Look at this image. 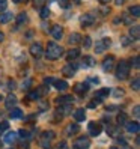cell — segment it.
<instances>
[{"label":"cell","mask_w":140,"mask_h":149,"mask_svg":"<svg viewBox=\"0 0 140 149\" xmlns=\"http://www.w3.org/2000/svg\"><path fill=\"white\" fill-rule=\"evenodd\" d=\"M63 54V48L57 45L56 42H48L47 44V50H45V57L48 60H56Z\"/></svg>","instance_id":"1"},{"label":"cell","mask_w":140,"mask_h":149,"mask_svg":"<svg viewBox=\"0 0 140 149\" xmlns=\"http://www.w3.org/2000/svg\"><path fill=\"white\" fill-rule=\"evenodd\" d=\"M130 71H131V65L128 60H120L119 65L116 66V77L119 80H127L130 75Z\"/></svg>","instance_id":"2"},{"label":"cell","mask_w":140,"mask_h":149,"mask_svg":"<svg viewBox=\"0 0 140 149\" xmlns=\"http://www.w3.org/2000/svg\"><path fill=\"white\" fill-rule=\"evenodd\" d=\"M56 137L54 131H42L39 136V146L42 149H50L51 148V140Z\"/></svg>","instance_id":"3"},{"label":"cell","mask_w":140,"mask_h":149,"mask_svg":"<svg viewBox=\"0 0 140 149\" xmlns=\"http://www.w3.org/2000/svg\"><path fill=\"white\" fill-rule=\"evenodd\" d=\"M89 146H91V140L86 136H80L74 140V149H89Z\"/></svg>","instance_id":"4"},{"label":"cell","mask_w":140,"mask_h":149,"mask_svg":"<svg viewBox=\"0 0 140 149\" xmlns=\"http://www.w3.org/2000/svg\"><path fill=\"white\" fill-rule=\"evenodd\" d=\"M54 102L57 106H71V104H74V96L72 95H62L59 98H56Z\"/></svg>","instance_id":"5"},{"label":"cell","mask_w":140,"mask_h":149,"mask_svg":"<svg viewBox=\"0 0 140 149\" xmlns=\"http://www.w3.org/2000/svg\"><path fill=\"white\" fill-rule=\"evenodd\" d=\"M115 68V56H107L102 60V71L104 72H110Z\"/></svg>","instance_id":"6"},{"label":"cell","mask_w":140,"mask_h":149,"mask_svg":"<svg viewBox=\"0 0 140 149\" xmlns=\"http://www.w3.org/2000/svg\"><path fill=\"white\" fill-rule=\"evenodd\" d=\"M110 44H111V41H110L109 38H104V39L98 41V42H97V47H95V53L101 54L104 50H107V48L110 47Z\"/></svg>","instance_id":"7"},{"label":"cell","mask_w":140,"mask_h":149,"mask_svg":"<svg viewBox=\"0 0 140 149\" xmlns=\"http://www.w3.org/2000/svg\"><path fill=\"white\" fill-rule=\"evenodd\" d=\"M72 91H74V93H77V95H84L87 91H89V83H87V81L77 83V84L72 87Z\"/></svg>","instance_id":"8"},{"label":"cell","mask_w":140,"mask_h":149,"mask_svg":"<svg viewBox=\"0 0 140 149\" xmlns=\"http://www.w3.org/2000/svg\"><path fill=\"white\" fill-rule=\"evenodd\" d=\"M50 35H51V36H53L54 39H62V36H63V29H62V26H60V24L51 26Z\"/></svg>","instance_id":"9"},{"label":"cell","mask_w":140,"mask_h":149,"mask_svg":"<svg viewBox=\"0 0 140 149\" xmlns=\"http://www.w3.org/2000/svg\"><path fill=\"white\" fill-rule=\"evenodd\" d=\"M30 54L33 56V57H41L42 56V45L39 42H35V44H32L30 45Z\"/></svg>","instance_id":"10"},{"label":"cell","mask_w":140,"mask_h":149,"mask_svg":"<svg viewBox=\"0 0 140 149\" xmlns=\"http://www.w3.org/2000/svg\"><path fill=\"white\" fill-rule=\"evenodd\" d=\"M87 131H89L91 136L97 137L101 133V127H100V124H97V122H91V124L87 125Z\"/></svg>","instance_id":"11"},{"label":"cell","mask_w":140,"mask_h":149,"mask_svg":"<svg viewBox=\"0 0 140 149\" xmlns=\"http://www.w3.org/2000/svg\"><path fill=\"white\" fill-rule=\"evenodd\" d=\"M125 127H127V131H128V133H131V134H139V131H140V125H139L137 120L127 122Z\"/></svg>","instance_id":"12"},{"label":"cell","mask_w":140,"mask_h":149,"mask_svg":"<svg viewBox=\"0 0 140 149\" xmlns=\"http://www.w3.org/2000/svg\"><path fill=\"white\" fill-rule=\"evenodd\" d=\"M80 23H81L83 27H89V26H92L95 23V18H93V15H91V14H84L80 18Z\"/></svg>","instance_id":"13"},{"label":"cell","mask_w":140,"mask_h":149,"mask_svg":"<svg viewBox=\"0 0 140 149\" xmlns=\"http://www.w3.org/2000/svg\"><path fill=\"white\" fill-rule=\"evenodd\" d=\"M106 131H107V134H109V136H111V137H119V136H120V133H122L119 125H109Z\"/></svg>","instance_id":"14"},{"label":"cell","mask_w":140,"mask_h":149,"mask_svg":"<svg viewBox=\"0 0 140 149\" xmlns=\"http://www.w3.org/2000/svg\"><path fill=\"white\" fill-rule=\"evenodd\" d=\"M78 131H80V127H78L77 124H69V125H66V128H65V134L66 136H74V134H77Z\"/></svg>","instance_id":"15"},{"label":"cell","mask_w":140,"mask_h":149,"mask_svg":"<svg viewBox=\"0 0 140 149\" xmlns=\"http://www.w3.org/2000/svg\"><path fill=\"white\" fill-rule=\"evenodd\" d=\"M62 72H63L65 77H72V75L75 74V65H71V63L65 65L63 69H62Z\"/></svg>","instance_id":"16"},{"label":"cell","mask_w":140,"mask_h":149,"mask_svg":"<svg viewBox=\"0 0 140 149\" xmlns=\"http://www.w3.org/2000/svg\"><path fill=\"white\" fill-rule=\"evenodd\" d=\"M74 119H75L77 122H83V120L86 119V111H84V109H77V110L74 111Z\"/></svg>","instance_id":"17"},{"label":"cell","mask_w":140,"mask_h":149,"mask_svg":"<svg viewBox=\"0 0 140 149\" xmlns=\"http://www.w3.org/2000/svg\"><path fill=\"white\" fill-rule=\"evenodd\" d=\"M69 110H71V106H60L56 110V115L60 116V118H63V116H66L68 113H69Z\"/></svg>","instance_id":"18"},{"label":"cell","mask_w":140,"mask_h":149,"mask_svg":"<svg viewBox=\"0 0 140 149\" xmlns=\"http://www.w3.org/2000/svg\"><path fill=\"white\" fill-rule=\"evenodd\" d=\"M17 101H18V100H17V96L11 93V95H8V98H6L5 104H6V107H8V109H12L15 104H17Z\"/></svg>","instance_id":"19"},{"label":"cell","mask_w":140,"mask_h":149,"mask_svg":"<svg viewBox=\"0 0 140 149\" xmlns=\"http://www.w3.org/2000/svg\"><path fill=\"white\" fill-rule=\"evenodd\" d=\"M78 56H80V50H78V48H71V50L66 53V59H68V60H74V59H77Z\"/></svg>","instance_id":"20"},{"label":"cell","mask_w":140,"mask_h":149,"mask_svg":"<svg viewBox=\"0 0 140 149\" xmlns=\"http://www.w3.org/2000/svg\"><path fill=\"white\" fill-rule=\"evenodd\" d=\"M139 36H140V27L136 24L130 29V38L131 39H139Z\"/></svg>","instance_id":"21"},{"label":"cell","mask_w":140,"mask_h":149,"mask_svg":"<svg viewBox=\"0 0 140 149\" xmlns=\"http://www.w3.org/2000/svg\"><path fill=\"white\" fill-rule=\"evenodd\" d=\"M54 83V87H56V89L57 91H66L68 89V83L66 81H63V80H53Z\"/></svg>","instance_id":"22"},{"label":"cell","mask_w":140,"mask_h":149,"mask_svg":"<svg viewBox=\"0 0 140 149\" xmlns=\"http://www.w3.org/2000/svg\"><path fill=\"white\" fill-rule=\"evenodd\" d=\"M9 118L11 119H23V111L21 109H12L9 113Z\"/></svg>","instance_id":"23"},{"label":"cell","mask_w":140,"mask_h":149,"mask_svg":"<svg viewBox=\"0 0 140 149\" xmlns=\"http://www.w3.org/2000/svg\"><path fill=\"white\" fill-rule=\"evenodd\" d=\"M17 140V133L15 131H9L6 136H5V143H15Z\"/></svg>","instance_id":"24"},{"label":"cell","mask_w":140,"mask_h":149,"mask_svg":"<svg viewBox=\"0 0 140 149\" xmlns=\"http://www.w3.org/2000/svg\"><path fill=\"white\" fill-rule=\"evenodd\" d=\"M12 20V14L11 12H3V14H0V23H9Z\"/></svg>","instance_id":"25"},{"label":"cell","mask_w":140,"mask_h":149,"mask_svg":"<svg viewBox=\"0 0 140 149\" xmlns=\"http://www.w3.org/2000/svg\"><path fill=\"white\" fill-rule=\"evenodd\" d=\"M109 95H110V91H109V89H100L97 93H95V96H97V98H100V100L107 98Z\"/></svg>","instance_id":"26"},{"label":"cell","mask_w":140,"mask_h":149,"mask_svg":"<svg viewBox=\"0 0 140 149\" xmlns=\"http://www.w3.org/2000/svg\"><path fill=\"white\" fill-rule=\"evenodd\" d=\"M101 102H102V100H100V98H97V96H95V98H93L92 101H89V104H87V107H89V109H97Z\"/></svg>","instance_id":"27"},{"label":"cell","mask_w":140,"mask_h":149,"mask_svg":"<svg viewBox=\"0 0 140 149\" xmlns=\"http://www.w3.org/2000/svg\"><path fill=\"white\" fill-rule=\"evenodd\" d=\"M128 11H130V14L133 15V17H136V18H139V15H140V8H139V5H134V6H131Z\"/></svg>","instance_id":"28"},{"label":"cell","mask_w":140,"mask_h":149,"mask_svg":"<svg viewBox=\"0 0 140 149\" xmlns=\"http://www.w3.org/2000/svg\"><path fill=\"white\" fill-rule=\"evenodd\" d=\"M125 124H127V115H125V113H119V115H118V125L122 127Z\"/></svg>","instance_id":"29"},{"label":"cell","mask_w":140,"mask_h":149,"mask_svg":"<svg viewBox=\"0 0 140 149\" xmlns=\"http://www.w3.org/2000/svg\"><path fill=\"white\" fill-rule=\"evenodd\" d=\"M39 93H41V91H39V89L30 91V92H29V95H27V98H29V100H38V98H39Z\"/></svg>","instance_id":"30"},{"label":"cell","mask_w":140,"mask_h":149,"mask_svg":"<svg viewBox=\"0 0 140 149\" xmlns=\"http://www.w3.org/2000/svg\"><path fill=\"white\" fill-rule=\"evenodd\" d=\"M9 130V122L8 120H2L0 122V134H3L5 131H8Z\"/></svg>","instance_id":"31"},{"label":"cell","mask_w":140,"mask_h":149,"mask_svg":"<svg viewBox=\"0 0 140 149\" xmlns=\"http://www.w3.org/2000/svg\"><path fill=\"white\" fill-rule=\"evenodd\" d=\"M80 39H81V38H80V35H78V33H72L71 36H69L68 42H69V44H77Z\"/></svg>","instance_id":"32"},{"label":"cell","mask_w":140,"mask_h":149,"mask_svg":"<svg viewBox=\"0 0 140 149\" xmlns=\"http://www.w3.org/2000/svg\"><path fill=\"white\" fill-rule=\"evenodd\" d=\"M39 15H41V18H42V20H47L48 17H50V9L44 6L42 9H41V14H39Z\"/></svg>","instance_id":"33"},{"label":"cell","mask_w":140,"mask_h":149,"mask_svg":"<svg viewBox=\"0 0 140 149\" xmlns=\"http://www.w3.org/2000/svg\"><path fill=\"white\" fill-rule=\"evenodd\" d=\"M83 62H84V65H87V66H93V65H95V60L92 59V56H84Z\"/></svg>","instance_id":"34"},{"label":"cell","mask_w":140,"mask_h":149,"mask_svg":"<svg viewBox=\"0 0 140 149\" xmlns=\"http://www.w3.org/2000/svg\"><path fill=\"white\" fill-rule=\"evenodd\" d=\"M26 21H27V15H26L24 12H21L18 17H17V23H18V24H23Z\"/></svg>","instance_id":"35"},{"label":"cell","mask_w":140,"mask_h":149,"mask_svg":"<svg viewBox=\"0 0 140 149\" xmlns=\"http://www.w3.org/2000/svg\"><path fill=\"white\" fill-rule=\"evenodd\" d=\"M124 95H125L124 89H119V87H118V89L113 91V96H116V98H120V96H124Z\"/></svg>","instance_id":"36"},{"label":"cell","mask_w":140,"mask_h":149,"mask_svg":"<svg viewBox=\"0 0 140 149\" xmlns=\"http://www.w3.org/2000/svg\"><path fill=\"white\" fill-rule=\"evenodd\" d=\"M83 45H84V48H91V47H92V39H91L89 36H84V39H83Z\"/></svg>","instance_id":"37"},{"label":"cell","mask_w":140,"mask_h":149,"mask_svg":"<svg viewBox=\"0 0 140 149\" xmlns=\"http://www.w3.org/2000/svg\"><path fill=\"white\" fill-rule=\"evenodd\" d=\"M139 81H140V80H139V77H136V78H134V81L131 83V87H133V89H134L136 92H139V89H140V84H139Z\"/></svg>","instance_id":"38"},{"label":"cell","mask_w":140,"mask_h":149,"mask_svg":"<svg viewBox=\"0 0 140 149\" xmlns=\"http://www.w3.org/2000/svg\"><path fill=\"white\" fill-rule=\"evenodd\" d=\"M17 136H20L21 139H29V137H30V134H29L26 130H20L18 133H17Z\"/></svg>","instance_id":"39"},{"label":"cell","mask_w":140,"mask_h":149,"mask_svg":"<svg viewBox=\"0 0 140 149\" xmlns=\"http://www.w3.org/2000/svg\"><path fill=\"white\" fill-rule=\"evenodd\" d=\"M134 39H131V38H128V36H124L122 38V44H124V47H127V45H130L131 42H133Z\"/></svg>","instance_id":"40"},{"label":"cell","mask_w":140,"mask_h":149,"mask_svg":"<svg viewBox=\"0 0 140 149\" xmlns=\"http://www.w3.org/2000/svg\"><path fill=\"white\" fill-rule=\"evenodd\" d=\"M45 2H47V0H33V5L36 8H41V6L45 5Z\"/></svg>","instance_id":"41"},{"label":"cell","mask_w":140,"mask_h":149,"mask_svg":"<svg viewBox=\"0 0 140 149\" xmlns=\"http://www.w3.org/2000/svg\"><path fill=\"white\" fill-rule=\"evenodd\" d=\"M57 3L62 6V8H68V5H69V0H57Z\"/></svg>","instance_id":"42"},{"label":"cell","mask_w":140,"mask_h":149,"mask_svg":"<svg viewBox=\"0 0 140 149\" xmlns=\"http://www.w3.org/2000/svg\"><path fill=\"white\" fill-rule=\"evenodd\" d=\"M8 8V2L6 0H0V11H5Z\"/></svg>","instance_id":"43"},{"label":"cell","mask_w":140,"mask_h":149,"mask_svg":"<svg viewBox=\"0 0 140 149\" xmlns=\"http://www.w3.org/2000/svg\"><path fill=\"white\" fill-rule=\"evenodd\" d=\"M134 118H136V119L140 118V106H136V107H134Z\"/></svg>","instance_id":"44"},{"label":"cell","mask_w":140,"mask_h":149,"mask_svg":"<svg viewBox=\"0 0 140 149\" xmlns=\"http://www.w3.org/2000/svg\"><path fill=\"white\" fill-rule=\"evenodd\" d=\"M131 63H133V66H134L136 69H139V57H134V59H133V62H131Z\"/></svg>","instance_id":"45"},{"label":"cell","mask_w":140,"mask_h":149,"mask_svg":"<svg viewBox=\"0 0 140 149\" xmlns=\"http://www.w3.org/2000/svg\"><path fill=\"white\" fill-rule=\"evenodd\" d=\"M54 149H66V143H65V142H60V143H59V145H57Z\"/></svg>","instance_id":"46"},{"label":"cell","mask_w":140,"mask_h":149,"mask_svg":"<svg viewBox=\"0 0 140 149\" xmlns=\"http://www.w3.org/2000/svg\"><path fill=\"white\" fill-rule=\"evenodd\" d=\"M32 84V80H30V78H29V80H26L24 81V84H23V89H27V87Z\"/></svg>","instance_id":"47"},{"label":"cell","mask_w":140,"mask_h":149,"mask_svg":"<svg viewBox=\"0 0 140 149\" xmlns=\"http://www.w3.org/2000/svg\"><path fill=\"white\" fill-rule=\"evenodd\" d=\"M8 87H9V89H14V87H15V83H14V81H9V84H8Z\"/></svg>","instance_id":"48"},{"label":"cell","mask_w":140,"mask_h":149,"mask_svg":"<svg viewBox=\"0 0 140 149\" xmlns=\"http://www.w3.org/2000/svg\"><path fill=\"white\" fill-rule=\"evenodd\" d=\"M14 3H23V2H27V0H12Z\"/></svg>","instance_id":"49"},{"label":"cell","mask_w":140,"mask_h":149,"mask_svg":"<svg viewBox=\"0 0 140 149\" xmlns=\"http://www.w3.org/2000/svg\"><path fill=\"white\" fill-rule=\"evenodd\" d=\"M3 38H5V36H3V32H2V30H0V42H2V41H3Z\"/></svg>","instance_id":"50"},{"label":"cell","mask_w":140,"mask_h":149,"mask_svg":"<svg viewBox=\"0 0 140 149\" xmlns=\"http://www.w3.org/2000/svg\"><path fill=\"white\" fill-rule=\"evenodd\" d=\"M124 2H125V0H116V5H122Z\"/></svg>","instance_id":"51"},{"label":"cell","mask_w":140,"mask_h":149,"mask_svg":"<svg viewBox=\"0 0 140 149\" xmlns=\"http://www.w3.org/2000/svg\"><path fill=\"white\" fill-rule=\"evenodd\" d=\"M98 2H101V3H109L110 0H98Z\"/></svg>","instance_id":"52"},{"label":"cell","mask_w":140,"mask_h":149,"mask_svg":"<svg viewBox=\"0 0 140 149\" xmlns=\"http://www.w3.org/2000/svg\"><path fill=\"white\" fill-rule=\"evenodd\" d=\"M124 149H131V148H128V146H124Z\"/></svg>","instance_id":"53"},{"label":"cell","mask_w":140,"mask_h":149,"mask_svg":"<svg viewBox=\"0 0 140 149\" xmlns=\"http://www.w3.org/2000/svg\"><path fill=\"white\" fill-rule=\"evenodd\" d=\"M74 2H77V3H78V2H81V0H74Z\"/></svg>","instance_id":"54"},{"label":"cell","mask_w":140,"mask_h":149,"mask_svg":"<svg viewBox=\"0 0 140 149\" xmlns=\"http://www.w3.org/2000/svg\"><path fill=\"white\" fill-rule=\"evenodd\" d=\"M2 98H3V96H2V95H0V101H2Z\"/></svg>","instance_id":"55"},{"label":"cell","mask_w":140,"mask_h":149,"mask_svg":"<svg viewBox=\"0 0 140 149\" xmlns=\"http://www.w3.org/2000/svg\"><path fill=\"white\" fill-rule=\"evenodd\" d=\"M110 149H116V148H110Z\"/></svg>","instance_id":"56"},{"label":"cell","mask_w":140,"mask_h":149,"mask_svg":"<svg viewBox=\"0 0 140 149\" xmlns=\"http://www.w3.org/2000/svg\"><path fill=\"white\" fill-rule=\"evenodd\" d=\"M0 146H2V143H0Z\"/></svg>","instance_id":"57"}]
</instances>
